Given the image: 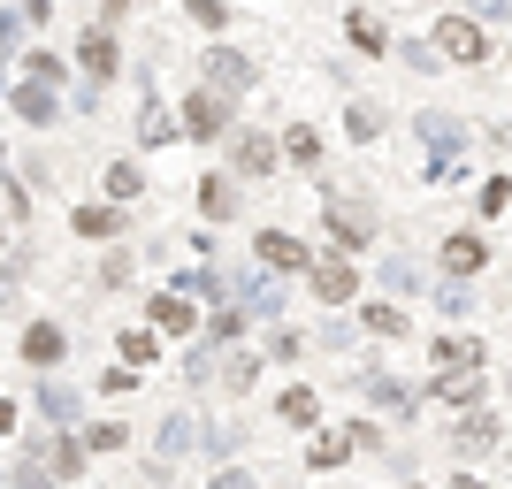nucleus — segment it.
<instances>
[{"label":"nucleus","mask_w":512,"mask_h":489,"mask_svg":"<svg viewBox=\"0 0 512 489\" xmlns=\"http://www.w3.org/2000/svg\"><path fill=\"white\" fill-rule=\"evenodd\" d=\"M344 39L360 46L367 62H383V54H398V39H390V31H383L375 16H367V8H344Z\"/></svg>","instance_id":"25"},{"label":"nucleus","mask_w":512,"mask_h":489,"mask_svg":"<svg viewBox=\"0 0 512 489\" xmlns=\"http://www.w3.org/2000/svg\"><path fill=\"white\" fill-rule=\"evenodd\" d=\"M406 489H421V482H406Z\"/></svg>","instance_id":"59"},{"label":"nucleus","mask_w":512,"mask_h":489,"mask_svg":"<svg viewBox=\"0 0 512 489\" xmlns=\"http://www.w3.org/2000/svg\"><path fill=\"white\" fill-rule=\"evenodd\" d=\"M505 390H512V375H505Z\"/></svg>","instance_id":"58"},{"label":"nucleus","mask_w":512,"mask_h":489,"mask_svg":"<svg viewBox=\"0 0 512 489\" xmlns=\"http://www.w3.org/2000/svg\"><path fill=\"white\" fill-rule=\"evenodd\" d=\"M321 237H329V253H352L360 260L367 245H375V207L352 192H329V207H321Z\"/></svg>","instance_id":"2"},{"label":"nucleus","mask_w":512,"mask_h":489,"mask_svg":"<svg viewBox=\"0 0 512 489\" xmlns=\"http://www.w3.org/2000/svg\"><path fill=\"white\" fill-rule=\"evenodd\" d=\"M207 489H260V482H253L245 467H214V482H207Z\"/></svg>","instance_id":"50"},{"label":"nucleus","mask_w":512,"mask_h":489,"mask_svg":"<svg viewBox=\"0 0 512 489\" xmlns=\"http://www.w3.org/2000/svg\"><path fill=\"white\" fill-rule=\"evenodd\" d=\"M176 130H184V115H169L161 100H146V115H138V146H169Z\"/></svg>","instance_id":"35"},{"label":"nucleus","mask_w":512,"mask_h":489,"mask_svg":"<svg viewBox=\"0 0 512 489\" xmlns=\"http://www.w3.org/2000/svg\"><path fill=\"white\" fill-rule=\"evenodd\" d=\"M77 436H85L92 459H107V451H130V421H85Z\"/></svg>","instance_id":"34"},{"label":"nucleus","mask_w":512,"mask_h":489,"mask_svg":"<svg viewBox=\"0 0 512 489\" xmlns=\"http://www.w3.org/2000/svg\"><path fill=\"white\" fill-rule=\"evenodd\" d=\"M16 8H23V23H46V16H54V0H16Z\"/></svg>","instance_id":"52"},{"label":"nucleus","mask_w":512,"mask_h":489,"mask_svg":"<svg viewBox=\"0 0 512 489\" xmlns=\"http://www.w3.org/2000/svg\"><path fill=\"white\" fill-rule=\"evenodd\" d=\"M383 283H390V291H421V260L390 253V260H383Z\"/></svg>","instance_id":"42"},{"label":"nucleus","mask_w":512,"mask_h":489,"mask_svg":"<svg viewBox=\"0 0 512 489\" xmlns=\"http://www.w3.org/2000/svg\"><path fill=\"white\" fill-rule=\"evenodd\" d=\"M214 459V467H230L237 451H245V421H222V428H207V444H199Z\"/></svg>","instance_id":"36"},{"label":"nucleus","mask_w":512,"mask_h":489,"mask_svg":"<svg viewBox=\"0 0 512 489\" xmlns=\"http://www.w3.org/2000/svg\"><path fill=\"white\" fill-rule=\"evenodd\" d=\"M184 16H192L199 31H230V16H237V8H230V0H184Z\"/></svg>","instance_id":"40"},{"label":"nucleus","mask_w":512,"mask_h":489,"mask_svg":"<svg viewBox=\"0 0 512 489\" xmlns=\"http://www.w3.org/2000/svg\"><path fill=\"white\" fill-rule=\"evenodd\" d=\"M505 207H512V176H482V184H474V214H482V222H497Z\"/></svg>","instance_id":"37"},{"label":"nucleus","mask_w":512,"mask_h":489,"mask_svg":"<svg viewBox=\"0 0 512 489\" xmlns=\"http://www.w3.org/2000/svg\"><path fill=\"white\" fill-rule=\"evenodd\" d=\"M398 62H406V69H421V77H436V69H444V54H436L428 39H406V46H398Z\"/></svg>","instance_id":"43"},{"label":"nucleus","mask_w":512,"mask_h":489,"mask_svg":"<svg viewBox=\"0 0 512 489\" xmlns=\"http://www.w3.org/2000/svg\"><path fill=\"white\" fill-rule=\"evenodd\" d=\"M123 16H130V0H100V16H92V23H107V31H115Z\"/></svg>","instance_id":"51"},{"label":"nucleus","mask_w":512,"mask_h":489,"mask_svg":"<svg viewBox=\"0 0 512 489\" xmlns=\"http://www.w3.org/2000/svg\"><path fill=\"white\" fill-rule=\"evenodd\" d=\"M413 138L428 146V161H467V146H474L467 115H444V107H428L421 123H413Z\"/></svg>","instance_id":"10"},{"label":"nucleus","mask_w":512,"mask_h":489,"mask_svg":"<svg viewBox=\"0 0 512 489\" xmlns=\"http://www.w3.org/2000/svg\"><path fill=\"white\" fill-rule=\"evenodd\" d=\"M283 161H299V169H314V161H321V138H314L306 123H291V130H283Z\"/></svg>","instance_id":"39"},{"label":"nucleus","mask_w":512,"mask_h":489,"mask_svg":"<svg viewBox=\"0 0 512 489\" xmlns=\"http://www.w3.org/2000/svg\"><path fill=\"white\" fill-rule=\"evenodd\" d=\"M352 390H360L367 405H375V413H390V421H406V413H421V390H406L398 383V375H390V367H352Z\"/></svg>","instance_id":"6"},{"label":"nucleus","mask_w":512,"mask_h":489,"mask_svg":"<svg viewBox=\"0 0 512 489\" xmlns=\"http://www.w3.org/2000/svg\"><path fill=\"white\" fill-rule=\"evenodd\" d=\"M176 115H184V138H192V146H222V138L237 130V100L214 92V85H192Z\"/></svg>","instance_id":"3"},{"label":"nucleus","mask_w":512,"mask_h":489,"mask_svg":"<svg viewBox=\"0 0 512 489\" xmlns=\"http://www.w3.org/2000/svg\"><path fill=\"white\" fill-rule=\"evenodd\" d=\"M146 192V169L138 161H107L100 169V199H115V207H130V199Z\"/></svg>","instance_id":"29"},{"label":"nucleus","mask_w":512,"mask_h":489,"mask_svg":"<svg viewBox=\"0 0 512 489\" xmlns=\"http://www.w3.org/2000/svg\"><path fill=\"white\" fill-rule=\"evenodd\" d=\"M276 421L299 428V436H314V428H321V390H314V383H291V390L276 398Z\"/></svg>","instance_id":"23"},{"label":"nucleus","mask_w":512,"mask_h":489,"mask_svg":"<svg viewBox=\"0 0 512 489\" xmlns=\"http://www.w3.org/2000/svg\"><path fill=\"white\" fill-rule=\"evenodd\" d=\"M444 489H482V474H474V467H459V474H451Z\"/></svg>","instance_id":"54"},{"label":"nucleus","mask_w":512,"mask_h":489,"mask_svg":"<svg viewBox=\"0 0 512 489\" xmlns=\"http://www.w3.org/2000/svg\"><path fill=\"white\" fill-rule=\"evenodd\" d=\"M8 107H16L31 130H54V123H62V85H46V77H23V85H8Z\"/></svg>","instance_id":"16"},{"label":"nucleus","mask_w":512,"mask_h":489,"mask_svg":"<svg viewBox=\"0 0 512 489\" xmlns=\"http://www.w3.org/2000/svg\"><path fill=\"white\" fill-rule=\"evenodd\" d=\"M115 352H123V367H153V360H161V329H153V321H146V329H123Z\"/></svg>","instance_id":"32"},{"label":"nucleus","mask_w":512,"mask_h":489,"mask_svg":"<svg viewBox=\"0 0 512 489\" xmlns=\"http://www.w3.org/2000/svg\"><path fill=\"white\" fill-rule=\"evenodd\" d=\"M16 352H23V367H39V375H62V360H69V329H62L54 314H39V321H23Z\"/></svg>","instance_id":"8"},{"label":"nucleus","mask_w":512,"mask_h":489,"mask_svg":"<svg viewBox=\"0 0 512 489\" xmlns=\"http://www.w3.org/2000/svg\"><path fill=\"white\" fill-rule=\"evenodd\" d=\"M245 329H253V314H245V306H207V344H222V352H230V344H245Z\"/></svg>","instance_id":"30"},{"label":"nucleus","mask_w":512,"mask_h":489,"mask_svg":"<svg viewBox=\"0 0 512 489\" xmlns=\"http://www.w3.org/2000/svg\"><path fill=\"white\" fill-rule=\"evenodd\" d=\"M352 314H360L367 337H383V344H406V337H413V314L398 306V298H360Z\"/></svg>","instance_id":"20"},{"label":"nucleus","mask_w":512,"mask_h":489,"mask_svg":"<svg viewBox=\"0 0 512 489\" xmlns=\"http://www.w3.org/2000/svg\"><path fill=\"white\" fill-rule=\"evenodd\" d=\"M344 138H352V146H375V138H383V107L352 100V107H344Z\"/></svg>","instance_id":"33"},{"label":"nucleus","mask_w":512,"mask_h":489,"mask_svg":"<svg viewBox=\"0 0 512 489\" xmlns=\"http://www.w3.org/2000/svg\"><path fill=\"white\" fill-rule=\"evenodd\" d=\"M31 405H39L46 428H85V398H77V383H62V375H39Z\"/></svg>","instance_id":"17"},{"label":"nucleus","mask_w":512,"mask_h":489,"mask_svg":"<svg viewBox=\"0 0 512 489\" xmlns=\"http://www.w3.org/2000/svg\"><path fill=\"white\" fill-rule=\"evenodd\" d=\"M352 451H360V444H352V421H344V428H314V444H306V467L329 474V467H344Z\"/></svg>","instance_id":"26"},{"label":"nucleus","mask_w":512,"mask_h":489,"mask_svg":"<svg viewBox=\"0 0 512 489\" xmlns=\"http://www.w3.org/2000/svg\"><path fill=\"white\" fill-rule=\"evenodd\" d=\"M451 459H459V467H474V459H490L497 444H505V421H497L490 405H474V413H459V421H451Z\"/></svg>","instance_id":"5"},{"label":"nucleus","mask_w":512,"mask_h":489,"mask_svg":"<svg viewBox=\"0 0 512 489\" xmlns=\"http://www.w3.org/2000/svg\"><path fill=\"white\" fill-rule=\"evenodd\" d=\"M130 268H138L130 253H107V260H100V283H130Z\"/></svg>","instance_id":"49"},{"label":"nucleus","mask_w":512,"mask_h":489,"mask_svg":"<svg viewBox=\"0 0 512 489\" xmlns=\"http://www.w3.org/2000/svg\"><path fill=\"white\" fill-rule=\"evenodd\" d=\"M230 161H237V176H245V184H268V176H276V161H283V138H268V130H253V123H237V130H230Z\"/></svg>","instance_id":"9"},{"label":"nucleus","mask_w":512,"mask_h":489,"mask_svg":"<svg viewBox=\"0 0 512 489\" xmlns=\"http://www.w3.org/2000/svg\"><path fill=\"white\" fill-rule=\"evenodd\" d=\"M199 444H207V428H199L192 413H169V421L153 428V467H176V459H192Z\"/></svg>","instance_id":"19"},{"label":"nucleus","mask_w":512,"mask_h":489,"mask_svg":"<svg viewBox=\"0 0 512 489\" xmlns=\"http://www.w3.org/2000/svg\"><path fill=\"white\" fill-rule=\"evenodd\" d=\"M23 77H46V85H69V62L54 54V46H31V54H23Z\"/></svg>","instance_id":"38"},{"label":"nucleus","mask_w":512,"mask_h":489,"mask_svg":"<svg viewBox=\"0 0 512 489\" xmlns=\"http://www.w3.org/2000/svg\"><path fill=\"white\" fill-rule=\"evenodd\" d=\"M23 39V8H0V62H8V46Z\"/></svg>","instance_id":"47"},{"label":"nucleus","mask_w":512,"mask_h":489,"mask_svg":"<svg viewBox=\"0 0 512 489\" xmlns=\"http://www.w3.org/2000/svg\"><path fill=\"white\" fill-rule=\"evenodd\" d=\"M482 390H490V367H436L421 398H428V405H451V413H474V405H482Z\"/></svg>","instance_id":"7"},{"label":"nucleus","mask_w":512,"mask_h":489,"mask_svg":"<svg viewBox=\"0 0 512 489\" xmlns=\"http://www.w3.org/2000/svg\"><path fill=\"white\" fill-rule=\"evenodd\" d=\"M268 352H276V360L291 367V360H299V352H306V337H299V329H283V321H276V337H268Z\"/></svg>","instance_id":"44"},{"label":"nucleus","mask_w":512,"mask_h":489,"mask_svg":"<svg viewBox=\"0 0 512 489\" xmlns=\"http://www.w3.org/2000/svg\"><path fill=\"white\" fill-rule=\"evenodd\" d=\"M0 161H8V146H0Z\"/></svg>","instance_id":"57"},{"label":"nucleus","mask_w":512,"mask_h":489,"mask_svg":"<svg viewBox=\"0 0 512 489\" xmlns=\"http://www.w3.org/2000/svg\"><path fill=\"white\" fill-rule=\"evenodd\" d=\"M467 16H482L497 31V23H512V0H467Z\"/></svg>","instance_id":"46"},{"label":"nucleus","mask_w":512,"mask_h":489,"mask_svg":"<svg viewBox=\"0 0 512 489\" xmlns=\"http://www.w3.org/2000/svg\"><path fill=\"white\" fill-rule=\"evenodd\" d=\"M146 321L161 329V337H192V329H207V314L192 306V291H176V283H161V291L146 298Z\"/></svg>","instance_id":"15"},{"label":"nucleus","mask_w":512,"mask_h":489,"mask_svg":"<svg viewBox=\"0 0 512 489\" xmlns=\"http://www.w3.org/2000/svg\"><path fill=\"white\" fill-rule=\"evenodd\" d=\"M352 444H360V451H383L390 436H383V421H352Z\"/></svg>","instance_id":"48"},{"label":"nucleus","mask_w":512,"mask_h":489,"mask_svg":"<svg viewBox=\"0 0 512 489\" xmlns=\"http://www.w3.org/2000/svg\"><path fill=\"white\" fill-rule=\"evenodd\" d=\"M306 291H314L321 306H352V298H360V268H352V253H321L314 268H306Z\"/></svg>","instance_id":"12"},{"label":"nucleus","mask_w":512,"mask_h":489,"mask_svg":"<svg viewBox=\"0 0 512 489\" xmlns=\"http://www.w3.org/2000/svg\"><path fill=\"white\" fill-rule=\"evenodd\" d=\"M16 413H23L16 398H0V436H16Z\"/></svg>","instance_id":"53"},{"label":"nucleus","mask_w":512,"mask_h":489,"mask_svg":"<svg viewBox=\"0 0 512 489\" xmlns=\"http://www.w3.org/2000/svg\"><path fill=\"white\" fill-rule=\"evenodd\" d=\"M0 100H8V77H0Z\"/></svg>","instance_id":"55"},{"label":"nucleus","mask_w":512,"mask_h":489,"mask_svg":"<svg viewBox=\"0 0 512 489\" xmlns=\"http://www.w3.org/2000/svg\"><path fill=\"white\" fill-rule=\"evenodd\" d=\"M138 375H146V367H107L100 390H107V398H123V390H138Z\"/></svg>","instance_id":"45"},{"label":"nucleus","mask_w":512,"mask_h":489,"mask_svg":"<svg viewBox=\"0 0 512 489\" xmlns=\"http://www.w3.org/2000/svg\"><path fill=\"white\" fill-rule=\"evenodd\" d=\"M77 62H85L92 85H115V69H123V39H115L107 23H85V39H77Z\"/></svg>","instance_id":"18"},{"label":"nucleus","mask_w":512,"mask_h":489,"mask_svg":"<svg viewBox=\"0 0 512 489\" xmlns=\"http://www.w3.org/2000/svg\"><path fill=\"white\" fill-rule=\"evenodd\" d=\"M490 253H497L490 230H482V222H467V230H451L444 245H436V268H444L451 283H474L482 268H490Z\"/></svg>","instance_id":"4"},{"label":"nucleus","mask_w":512,"mask_h":489,"mask_svg":"<svg viewBox=\"0 0 512 489\" xmlns=\"http://www.w3.org/2000/svg\"><path fill=\"white\" fill-rule=\"evenodd\" d=\"M69 230L92 237V245H107V237H123V207H115V199H92V207L69 214Z\"/></svg>","instance_id":"27"},{"label":"nucleus","mask_w":512,"mask_h":489,"mask_svg":"<svg viewBox=\"0 0 512 489\" xmlns=\"http://www.w3.org/2000/svg\"><path fill=\"white\" fill-rule=\"evenodd\" d=\"M199 85H214V92H253L260 85V69H253V54H237V46H207L199 54Z\"/></svg>","instance_id":"11"},{"label":"nucleus","mask_w":512,"mask_h":489,"mask_svg":"<svg viewBox=\"0 0 512 489\" xmlns=\"http://www.w3.org/2000/svg\"><path fill=\"white\" fill-rule=\"evenodd\" d=\"M436 314H444V321H467V314H474V291L444 276V291H436Z\"/></svg>","instance_id":"41"},{"label":"nucleus","mask_w":512,"mask_h":489,"mask_svg":"<svg viewBox=\"0 0 512 489\" xmlns=\"http://www.w3.org/2000/svg\"><path fill=\"white\" fill-rule=\"evenodd\" d=\"M46 459H54L62 489H69V482H85V467H92V451H85V436H77V428H54V436H46Z\"/></svg>","instance_id":"22"},{"label":"nucleus","mask_w":512,"mask_h":489,"mask_svg":"<svg viewBox=\"0 0 512 489\" xmlns=\"http://www.w3.org/2000/svg\"><path fill=\"white\" fill-rule=\"evenodd\" d=\"M0 245H8V222H0Z\"/></svg>","instance_id":"56"},{"label":"nucleus","mask_w":512,"mask_h":489,"mask_svg":"<svg viewBox=\"0 0 512 489\" xmlns=\"http://www.w3.org/2000/svg\"><path fill=\"white\" fill-rule=\"evenodd\" d=\"M428 360H436V367H490V344L467 337V329H444V337L428 344Z\"/></svg>","instance_id":"24"},{"label":"nucleus","mask_w":512,"mask_h":489,"mask_svg":"<svg viewBox=\"0 0 512 489\" xmlns=\"http://www.w3.org/2000/svg\"><path fill=\"white\" fill-rule=\"evenodd\" d=\"M253 383H260V360L245 344H230V352H222V390H230V398H253Z\"/></svg>","instance_id":"31"},{"label":"nucleus","mask_w":512,"mask_h":489,"mask_svg":"<svg viewBox=\"0 0 512 489\" xmlns=\"http://www.w3.org/2000/svg\"><path fill=\"white\" fill-rule=\"evenodd\" d=\"M428 46L444 54V69H482V62H497V39H490V23L482 16H436L428 23Z\"/></svg>","instance_id":"1"},{"label":"nucleus","mask_w":512,"mask_h":489,"mask_svg":"<svg viewBox=\"0 0 512 489\" xmlns=\"http://www.w3.org/2000/svg\"><path fill=\"white\" fill-rule=\"evenodd\" d=\"M253 260H260V268H276V276H306L321 253L306 245V237H291V230H253Z\"/></svg>","instance_id":"13"},{"label":"nucleus","mask_w":512,"mask_h":489,"mask_svg":"<svg viewBox=\"0 0 512 489\" xmlns=\"http://www.w3.org/2000/svg\"><path fill=\"white\" fill-rule=\"evenodd\" d=\"M237 207H245V176H199V214H207V230L237 222Z\"/></svg>","instance_id":"21"},{"label":"nucleus","mask_w":512,"mask_h":489,"mask_svg":"<svg viewBox=\"0 0 512 489\" xmlns=\"http://www.w3.org/2000/svg\"><path fill=\"white\" fill-rule=\"evenodd\" d=\"M8 489H62V474H54V459H46V436L39 444H23L16 474H8Z\"/></svg>","instance_id":"28"},{"label":"nucleus","mask_w":512,"mask_h":489,"mask_svg":"<svg viewBox=\"0 0 512 489\" xmlns=\"http://www.w3.org/2000/svg\"><path fill=\"white\" fill-rule=\"evenodd\" d=\"M237 306L253 321H283V306H291V291H283L276 268H237Z\"/></svg>","instance_id":"14"}]
</instances>
